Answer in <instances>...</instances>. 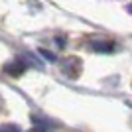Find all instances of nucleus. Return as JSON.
Here are the masks:
<instances>
[{
  "instance_id": "nucleus-1",
  "label": "nucleus",
  "mask_w": 132,
  "mask_h": 132,
  "mask_svg": "<svg viewBox=\"0 0 132 132\" xmlns=\"http://www.w3.org/2000/svg\"><path fill=\"white\" fill-rule=\"evenodd\" d=\"M24 71H26V63L22 59H14V61H10V63L4 65V73H8L12 77H20Z\"/></svg>"
},
{
  "instance_id": "nucleus-2",
  "label": "nucleus",
  "mask_w": 132,
  "mask_h": 132,
  "mask_svg": "<svg viewBox=\"0 0 132 132\" xmlns=\"http://www.w3.org/2000/svg\"><path fill=\"white\" fill-rule=\"evenodd\" d=\"M63 69H65V73L69 75V77H77L79 75V71H81V63H79V59H65L63 61Z\"/></svg>"
},
{
  "instance_id": "nucleus-3",
  "label": "nucleus",
  "mask_w": 132,
  "mask_h": 132,
  "mask_svg": "<svg viewBox=\"0 0 132 132\" xmlns=\"http://www.w3.org/2000/svg\"><path fill=\"white\" fill-rule=\"evenodd\" d=\"M91 47L95 51H105V53L114 51V44L112 42H91Z\"/></svg>"
},
{
  "instance_id": "nucleus-4",
  "label": "nucleus",
  "mask_w": 132,
  "mask_h": 132,
  "mask_svg": "<svg viewBox=\"0 0 132 132\" xmlns=\"http://www.w3.org/2000/svg\"><path fill=\"white\" fill-rule=\"evenodd\" d=\"M0 132H22L20 126L12 124V122H6V124H0Z\"/></svg>"
},
{
  "instance_id": "nucleus-5",
  "label": "nucleus",
  "mask_w": 132,
  "mask_h": 132,
  "mask_svg": "<svg viewBox=\"0 0 132 132\" xmlns=\"http://www.w3.org/2000/svg\"><path fill=\"white\" fill-rule=\"evenodd\" d=\"M39 53L44 55L45 59H50V61H55V59H57V57H55V55L51 53V51H47V50H42V51H39Z\"/></svg>"
},
{
  "instance_id": "nucleus-6",
  "label": "nucleus",
  "mask_w": 132,
  "mask_h": 132,
  "mask_svg": "<svg viewBox=\"0 0 132 132\" xmlns=\"http://www.w3.org/2000/svg\"><path fill=\"white\" fill-rule=\"evenodd\" d=\"M55 42L59 44V47H65V38H63V36H59V38H55Z\"/></svg>"
},
{
  "instance_id": "nucleus-7",
  "label": "nucleus",
  "mask_w": 132,
  "mask_h": 132,
  "mask_svg": "<svg viewBox=\"0 0 132 132\" xmlns=\"http://www.w3.org/2000/svg\"><path fill=\"white\" fill-rule=\"evenodd\" d=\"M28 132H45V130H42V128H32V130H28Z\"/></svg>"
},
{
  "instance_id": "nucleus-8",
  "label": "nucleus",
  "mask_w": 132,
  "mask_h": 132,
  "mask_svg": "<svg viewBox=\"0 0 132 132\" xmlns=\"http://www.w3.org/2000/svg\"><path fill=\"white\" fill-rule=\"evenodd\" d=\"M2 106H4V101H2V97H0V110H2Z\"/></svg>"
},
{
  "instance_id": "nucleus-9",
  "label": "nucleus",
  "mask_w": 132,
  "mask_h": 132,
  "mask_svg": "<svg viewBox=\"0 0 132 132\" xmlns=\"http://www.w3.org/2000/svg\"><path fill=\"white\" fill-rule=\"evenodd\" d=\"M126 10H128V12L132 14V4H128V8H126Z\"/></svg>"
}]
</instances>
